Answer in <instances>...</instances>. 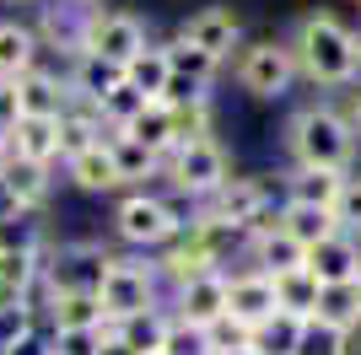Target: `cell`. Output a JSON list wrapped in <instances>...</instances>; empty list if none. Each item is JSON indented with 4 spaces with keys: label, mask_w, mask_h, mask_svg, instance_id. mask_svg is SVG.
Returning a JSON list of instances; mask_svg holds the SVG:
<instances>
[{
    "label": "cell",
    "mask_w": 361,
    "mask_h": 355,
    "mask_svg": "<svg viewBox=\"0 0 361 355\" xmlns=\"http://www.w3.org/2000/svg\"><path fill=\"white\" fill-rule=\"evenodd\" d=\"M291 54H297V75H307L313 87H345V81H356V70H361L356 32L329 11L302 16L297 38H291Z\"/></svg>",
    "instance_id": "cell-1"
},
{
    "label": "cell",
    "mask_w": 361,
    "mask_h": 355,
    "mask_svg": "<svg viewBox=\"0 0 361 355\" xmlns=\"http://www.w3.org/2000/svg\"><path fill=\"white\" fill-rule=\"evenodd\" d=\"M286 146L297 156V167H324V173H350L356 162V124L345 113H334V108L313 103L291 113L286 124Z\"/></svg>",
    "instance_id": "cell-2"
},
{
    "label": "cell",
    "mask_w": 361,
    "mask_h": 355,
    "mask_svg": "<svg viewBox=\"0 0 361 355\" xmlns=\"http://www.w3.org/2000/svg\"><path fill=\"white\" fill-rule=\"evenodd\" d=\"M114 269V253L97 248V242H71V248L54 253V264H44V285L49 296H65V291H81V296H97Z\"/></svg>",
    "instance_id": "cell-3"
},
{
    "label": "cell",
    "mask_w": 361,
    "mask_h": 355,
    "mask_svg": "<svg viewBox=\"0 0 361 355\" xmlns=\"http://www.w3.org/2000/svg\"><path fill=\"white\" fill-rule=\"evenodd\" d=\"M114 232H119L130 248H167V242L183 232V221L157 194H130V199L114 210Z\"/></svg>",
    "instance_id": "cell-4"
},
{
    "label": "cell",
    "mask_w": 361,
    "mask_h": 355,
    "mask_svg": "<svg viewBox=\"0 0 361 355\" xmlns=\"http://www.w3.org/2000/svg\"><path fill=\"white\" fill-rule=\"evenodd\" d=\"M97 301H103V323H124L135 312H151L157 307V269L135 264V259H114Z\"/></svg>",
    "instance_id": "cell-5"
},
{
    "label": "cell",
    "mask_w": 361,
    "mask_h": 355,
    "mask_svg": "<svg viewBox=\"0 0 361 355\" xmlns=\"http://www.w3.org/2000/svg\"><path fill=\"white\" fill-rule=\"evenodd\" d=\"M162 167H167V178H173V189H178V194H195V199H211V194L221 189L226 178H232V167H226V151L216 146V140L178 146Z\"/></svg>",
    "instance_id": "cell-6"
},
{
    "label": "cell",
    "mask_w": 361,
    "mask_h": 355,
    "mask_svg": "<svg viewBox=\"0 0 361 355\" xmlns=\"http://www.w3.org/2000/svg\"><path fill=\"white\" fill-rule=\"evenodd\" d=\"M291 81H297V54H291V44H254L238 54V87L254 92V97H281V92H291Z\"/></svg>",
    "instance_id": "cell-7"
},
{
    "label": "cell",
    "mask_w": 361,
    "mask_h": 355,
    "mask_svg": "<svg viewBox=\"0 0 361 355\" xmlns=\"http://www.w3.org/2000/svg\"><path fill=\"white\" fill-rule=\"evenodd\" d=\"M146 49V22L130 11H97L92 16V38H87V54L108 59V65H130V59Z\"/></svg>",
    "instance_id": "cell-8"
},
{
    "label": "cell",
    "mask_w": 361,
    "mask_h": 355,
    "mask_svg": "<svg viewBox=\"0 0 361 355\" xmlns=\"http://www.w3.org/2000/svg\"><path fill=\"white\" fill-rule=\"evenodd\" d=\"M264 205H270V189H264L259 178H226L221 189L205 199L200 216H211V221H226V226H238V232H248V221H254Z\"/></svg>",
    "instance_id": "cell-9"
},
{
    "label": "cell",
    "mask_w": 361,
    "mask_h": 355,
    "mask_svg": "<svg viewBox=\"0 0 361 355\" xmlns=\"http://www.w3.org/2000/svg\"><path fill=\"white\" fill-rule=\"evenodd\" d=\"M226 285H232V275H221V269H211V275H200V280L178 285V323L189 328H211L226 318Z\"/></svg>",
    "instance_id": "cell-10"
},
{
    "label": "cell",
    "mask_w": 361,
    "mask_h": 355,
    "mask_svg": "<svg viewBox=\"0 0 361 355\" xmlns=\"http://www.w3.org/2000/svg\"><path fill=\"white\" fill-rule=\"evenodd\" d=\"M275 280L270 275H259V269H243V275H232V285H226V318L243 328H259L264 318H275Z\"/></svg>",
    "instance_id": "cell-11"
},
{
    "label": "cell",
    "mask_w": 361,
    "mask_h": 355,
    "mask_svg": "<svg viewBox=\"0 0 361 355\" xmlns=\"http://www.w3.org/2000/svg\"><path fill=\"white\" fill-rule=\"evenodd\" d=\"M178 38H183V44H195L200 54H211L216 65H221V59L238 49V11H232V6H205V11H195L178 27Z\"/></svg>",
    "instance_id": "cell-12"
},
{
    "label": "cell",
    "mask_w": 361,
    "mask_h": 355,
    "mask_svg": "<svg viewBox=\"0 0 361 355\" xmlns=\"http://www.w3.org/2000/svg\"><path fill=\"white\" fill-rule=\"evenodd\" d=\"M65 108H71V81L38 70V65L16 81V113L22 118H65Z\"/></svg>",
    "instance_id": "cell-13"
},
{
    "label": "cell",
    "mask_w": 361,
    "mask_h": 355,
    "mask_svg": "<svg viewBox=\"0 0 361 355\" xmlns=\"http://www.w3.org/2000/svg\"><path fill=\"white\" fill-rule=\"evenodd\" d=\"M6 146H11V162H60V118H16L6 130Z\"/></svg>",
    "instance_id": "cell-14"
},
{
    "label": "cell",
    "mask_w": 361,
    "mask_h": 355,
    "mask_svg": "<svg viewBox=\"0 0 361 355\" xmlns=\"http://www.w3.org/2000/svg\"><path fill=\"white\" fill-rule=\"evenodd\" d=\"M92 16H97V11L75 6V0L44 6V44H54L60 54L81 59V54H87V38H92Z\"/></svg>",
    "instance_id": "cell-15"
},
{
    "label": "cell",
    "mask_w": 361,
    "mask_h": 355,
    "mask_svg": "<svg viewBox=\"0 0 361 355\" xmlns=\"http://www.w3.org/2000/svg\"><path fill=\"white\" fill-rule=\"evenodd\" d=\"M307 275H313L318 285H345V280H361V253H356V242L340 232V237H329V242L307 248Z\"/></svg>",
    "instance_id": "cell-16"
},
{
    "label": "cell",
    "mask_w": 361,
    "mask_h": 355,
    "mask_svg": "<svg viewBox=\"0 0 361 355\" xmlns=\"http://www.w3.org/2000/svg\"><path fill=\"white\" fill-rule=\"evenodd\" d=\"M350 173H324V167H291L286 173V205H313V210H334L340 189Z\"/></svg>",
    "instance_id": "cell-17"
},
{
    "label": "cell",
    "mask_w": 361,
    "mask_h": 355,
    "mask_svg": "<svg viewBox=\"0 0 361 355\" xmlns=\"http://www.w3.org/2000/svg\"><path fill=\"white\" fill-rule=\"evenodd\" d=\"M248 259H254V269H259V275H270V280H281V275H297V269H307V248H302V242H291L286 232L248 237Z\"/></svg>",
    "instance_id": "cell-18"
},
{
    "label": "cell",
    "mask_w": 361,
    "mask_h": 355,
    "mask_svg": "<svg viewBox=\"0 0 361 355\" xmlns=\"http://www.w3.org/2000/svg\"><path fill=\"white\" fill-rule=\"evenodd\" d=\"M119 87H124V65H108V59H97V54H81L71 65V92L87 97L92 108H103Z\"/></svg>",
    "instance_id": "cell-19"
},
{
    "label": "cell",
    "mask_w": 361,
    "mask_h": 355,
    "mask_svg": "<svg viewBox=\"0 0 361 355\" xmlns=\"http://www.w3.org/2000/svg\"><path fill=\"white\" fill-rule=\"evenodd\" d=\"M313 340V323H302L291 312H275L254 328V350L248 355H302V344Z\"/></svg>",
    "instance_id": "cell-20"
},
{
    "label": "cell",
    "mask_w": 361,
    "mask_h": 355,
    "mask_svg": "<svg viewBox=\"0 0 361 355\" xmlns=\"http://www.w3.org/2000/svg\"><path fill=\"white\" fill-rule=\"evenodd\" d=\"M167 318L162 307H151V312H135V318H124V323H103L114 340L124 344V350H135V355H157L162 350V340H167Z\"/></svg>",
    "instance_id": "cell-21"
},
{
    "label": "cell",
    "mask_w": 361,
    "mask_h": 355,
    "mask_svg": "<svg viewBox=\"0 0 361 355\" xmlns=\"http://www.w3.org/2000/svg\"><path fill=\"white\" fill-rule=\"evenodd\" d=\"M65 173H71L75 189H87V194H108V189H119V183H124L119 167H114L108 140H103V146H92V151H81V156H71V162H65Z\"/></svg>",
    "instance_id": "cell-22"
},
{
    "label": "cell",
    "mask_w": 361,
    "mask_h": 355,
    "mask_svg": "<svg viewBox=\"0 0 361 355\" xmlns=\"http://www.w3.org/2000/svg\"><path fill=\"white\" fill-rule=\"evenodd\" d=\"M361 318V280H345V285H324L318 296V312H313V328L318 334H340L345 323Z\"/></svg>",
    "instance_id": "cell-23"
},
{
    "label": "cell",
    "mask_w": 361,
    "mask_h": 355,
    "mask_svg": "<svg viewBox=\"0 0 361 355\" xmlns=\"http://www.w3.org/2000/svg\"><path fill=\"white\" fill-rule=\"evenodd\" d=\"M281 232H286L291 242H302V248H318V242L340 237V226H334V210H313V205H281Z\"/></svg>",
    "instance_id": "cell-24"
},
{
    "label": "cell",
    "mask_w": 361,
    "mask_h": 355,
    "mask_svg": "<svg viewBox=\"0 0 361 355\" xmlns=\"http://www.w3.org/2000/svg\"><path fill=\"white\" fill-rule=\"evenodd\" d=\"M38 59V32L22 22H0V81H22Z\"/></svg>",
    "instance_id": "cell-25"
},
{
    "label": "cell",
    "mask_w": 361,
    "mask_h": 355,
    "mask_svg": "<svg viewBox=\"0 0 361 355\" xmlns=\"http://www.w3.org/2000/svg\"><path fill=\"white\" fill-rule=\"evenodd\" d=\"M119 135H130V140H140L146 151H157V156H173V108L167 103H146V113L135 118V124H124Z\"/></svg>",
    "instance_id": "cell-26"
},
{
    "label": "cell",
    "mask_w": 361,
    "mask_h": 355,
    "mask_svg": "<svg viewBox=\"0 0 361 355\" xmlns=\"http://www.w3.org/2000/svg\"><path fill=\"white\" fill-rule=\"evenodd\" d=\"M318 296H324V285H318L307 269H297V275H281V280H275V307L291 312V318H302V323H313Z\"/></svg>",
    "instance_id": "cell-27"
},
{
    "label": "cell",
    "mask_w": 361,
    "mask_h": 355,
    "mask_svg": "<svg viewBox=\"0 0 361 355\" xmlns=\"http://www.w3.org/2000/svg\"><path fill=\"white\" fill-rule=\"evenodd\" d=\"M167 75H173V70H167V54H162V49H151V44L140 49V54L130 59V65H124V81H130V87H135L140 97H151V103H162Z\"/></svg>",
    "instance_id": "cell-28"
},
{
    "label": "cell",
    "mask_w": 361,
    "mask_h": 355,
    "mask_svg": "<svg viewBox=\"0 0 361 355\" xmlns=\"http://www.w3.org/2000/svg\"><path fill=\"white\" fill-rule=\"evenodd\" d=\"M49 318H54V328H103V301L65 291V296H49Z\"/></svg>",
    "instance_id": "cell-29"
},
{
    "label": "cell",
    "mask_w": 361,
    "mask_h": 355,
    "mask_svg": "<svg viewBox=\"0 0 361 355\" xmlns=\"http://www.w3.org/2000/svg\"><path fill=\"white\" fill-rule=\"evenodd\" d=\"M108 151H114V167H119V178L124 183H135V178H151L157 167H162V156L157 151H146L140 140H130V135H108Z\"/></svg>",
    "instance_id": "cell-30"
},
{
    "label": "cell",
    "mask_w": 361,
    "mask_h": 355,
    "mask_svg": "<svg viewBox=\"0 0 361 355\" xmlns=\"http://www.w3.org/2000/svg\"><path fill=\"white\" fill-rule=\"evenodd\" d=\"M6 183H11V194L22 199V210H38L49 199V167H32V162H11L6 167Z\"/></svg>",
    "instance_id": "cell-31"
},
{
    "label": "cell",
    "mask_w": 361,
    "mask_h": 355,
    "mask_svg": "<svg viewBox=\"0 0 361 355\" xmlns=\"http://www.w3.org/2000/svg\"><path fill=\"white\" fill-rule=\"evenodd\" d=\"M162 54H167V70H173V75L211 87V75H216V59H211V54H200V49H195V44H183V38H173Z\"/></svg>",
    "instance_id": "cell-32"
},
{
    "label": "cell",
    "mask_w": 361,
    "mask_h": 355,
    "mask_svg": "<svg viewBox=\"0 0 361 355\" xmlns=\"http://www.w3.org/2000/svg\"><path fill=\"white\" fill-rule=\"evenodd\" d=\"M108 328H54L49 334V355H103Z\"/></svg>",
    "instance_id": "cell-33"
},
{
    "label": "cell",
    "mask_w": 361,
    "mask_h": 355,
    "mask_svg": "<svg viewBox=\"0 0 361 355\" xmlns=\"http://www.w3.org/2000/svg\"><path fill=\"white\" fill-rule=\"evenodd\" d=\"M146 103H151V97H140V92L130 87V81H124V87H119V92H114V97L103 103V124L124 130V124H135V118L146 113Z\"/></svg>",
    "instance_id": "cell-34"
},
{
    "label": "cell",
    "mask_w": 361,
    "mask_h": 355,
    "mask_svg": "<svg viewBox=\"0 0 361 355\" xmlns=\"http://www.w3.org/2000/svg\"><path fill=\"white\" fill-rule=\"evenodd\" d=\"M162 355H216L211 350V334L205 328H189V323H167V340H162Z\"/></svg>",
    "instance_id": "cell-35"
},
{
    "label": "cell",
    "mask_w": 361,
    "mask_h": 355,
    "mask_svg": "<svg viewBox=\"0 0 361 355\" xmlns=\"http://www.w3.org/2000/svg\"><path fill=\"white\" fill-rule=\"evenodd\" d=\"M32 340V307H0V350Z\"/></svg>",
    "instance_id": "cell-36"
},
{
    "label": "cell",
    "mask_w": 361,
    "mask_h": 355,
    "mask_svg": "<svg viewBox=\"0 0 361 355\" xmlns=\"http://www.w3.org/2000/svg\"><path fill=\"white\" fill-rule=\"evenodd\" d=\"M334 226L340 232H361V178H345V189L334 199Z\"/></svg>",
    "instance_id": "cell-37"
},
{
    "label": "cell",
    "mask_w": 361,
    "mask_h": 355,
    "mask_svg": "<svg viewBox=\"0 0 361 355\" xmlns=\"http://www.w3.org/2000/svg\"><path fill=\"white\" fill-rule=\"evenodd\" d=\"M329 344H334V355H361V318L345 323L340 334H329Z\"/></svg>",
    "instance_id": "cell-38"
},
{
    "label": "cell",
    "mask_w": 361,
    "mask_h": 355,
    "mask_svg": "<svg viewBox=\"0 0 361 355\" xmlns=\"http://www.w3.org/2000/svg\"><path fill=\"white\" fill-rule=\"evenodd\" d=\"M22 216H27V210H22V199H16V194H11V183H6V178H0V226H11V221H22Z\"/></svg>",
    "instance_id": "cell-39"
},
{
    "label": "cell",
    "mask_w": 361,
    "mask_h": 355,
    "mask_svg": "<svg viewBox=\"0 0 361 355\" xmlns=\"http://www.w3.org/2000/svg\"><path fill=\"white\" fill-rule=\"evenodd\" d=\"M16 118H22L16 113V81H0V130H11Z\"/></svg>",
    "instance_id": "cell-40"
},
{
    "label": "cell",
    "mask_w": 361,
    "mask_h": 355,
    "mask_svg": "<svg viewBox=\"0 0 361 355\" xmlns=\"http://www.w3.org/2000/svg\"><path fill=\"white\" fill-rule=\"evenodd\" d=\"M6 355H49V340H38V334H32L27 344H16V350H6Z\"/></svg>",
    "instance_id": "cell-41"
},
{
    "label": "cell",
    "mask_w": 361,
    "mask_h": 355,
    "mask_svg": "<svg viewBox=\"0 0 361 355\" xmlns=\"http://www.w3.org/2000/svg\"><path fill=\"white\" fill-rule=\"evenodd\" d=\"M103 355H135V350H124V344L114 340V334H108V340H103Z\"/></svg>",
    "instance_id": "cell-42"
},
{
    "label": "cell",
    "mask_w": 361,
    "mask_h": 355,
    "mask_svg": "<svg viewBox=\"0 0 361 355\" xmlns=\"http://www.w3.org/2000/svg\"><path fill=\"white\" fill-rule=\"evenodd\" d=\"M6 167H11V146H6V140H0V173H6Z\"/></svg>",
    "instance_id": "cell-43"
},
{
    "label": "cell",
    "mask_w": 361,
    "mask_h": 355,
    "mask_svg": "<svg viewBox=\"0 0 361 355\" xmlns=\"http://www.w3.org/2000/svg\"><path fill=\"white\" fill-rule=\"evenodd\" d=\"M350 124L361 130V92H356V108H350Z\"/></svg>",
    "instance_id": "cell-44"
},
{
    "label": "cell",
    "mask_w": 361,
    "mask_h": 355,
    "mask_svg": "<svg viewBox=\"0 0 361 355\" xmlns=\"http://www.w3.org/2000/svg\"><path fill=\"white\" fill-rule=\"evenodd\" d=\"M75 6H87V11H97V6H103V0H75Z\"/></svg>",
    "instance_id": "cell-45"
},
{
    "label": "cell",
    "mask_w": 361,
    "mask_h": 355,
    "mask_svg": "<svg viewBox=\"0 0 361 355\" xmlns=\"http://www.w3.org/2000/svg\"><path fill=\"white\" fill-rule=\"evenodd\" d=\"M11 6H38V0H11Z\"/></svg>",
    "instance_id": "cell-46"
},
{
    "label": "cell",
    "mask_w": 361,
    "mask_h": 355,
    "mask_svg": "<svg viewBox=\"0 0 361 355\" xmlns=\"http://www.w3.org/2000/svg\"><path fill=\"white\" fill-rule=\"evenodd\" d=\"M0 140H6V130H0Z\"/></svg>",
    "instance_id": "cell-47"
},
{
    "label": "cell",
    "mask_w": 361,
    "mask_h": 355,
    "mask_svg": "<svg viewBox=\"0 0 361 355\" xmlns=\"http://www.w3.org/2000/svg\"><path fill=\"white\" fill-rule=\"evenodd\" d=\"M356 49H361V38H356Z\"/></svg>",
    "instance_id": "cell-48"
},
{
    "label": "cell",
    "mask_w": 361,
    "mask_h": 355,
    "mask_svg": "<svg viewBox=\"0 0 361 355\" xmlns=\"http://www.w3.org/2000/svg\"><path fill=\"white\" fill-rule=\"evenodd\" d=\"M0 355H6V350H0Z\"/></svg>",
    "instance_id": "cell-49"
},
{
    "label": "cell",
    "mask_w": 361,
    "mask_h": 355,
    "mask_svg": "<svg viewBox=\"0 0 361 355\" xmlns=\"http://www.w3.org/2000/svg\"><path fill=\"white\" fill-rule=\"evenodd\" d=\"M157 355H162V350H157Z\"/></svg>",
    "instance_id": "cell-50"
},
{
    "label": "cell",
    "mask_w": 361,
    "mask_h": 355,
    "mask_svg": "<svg viewBox=\"0 0 361 355\" xmlns=\"http://www.w3.org/2000/svg\"><path fill=\"white\" fill-rule=\"evenodd\" d=\"M356 6H361V0H356Z\"/></svg>",
    "instance_id": "cell-51"
}]
</instances>
